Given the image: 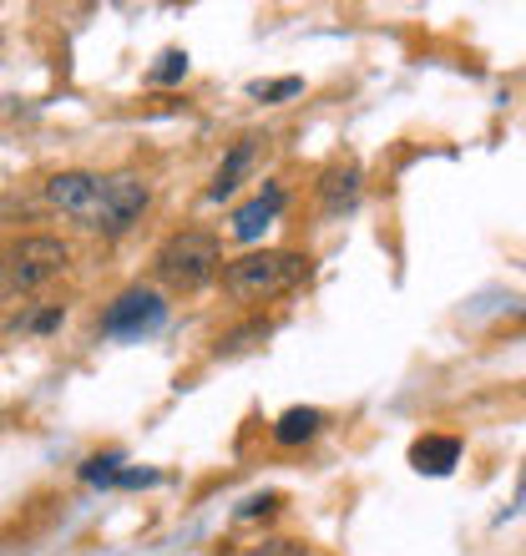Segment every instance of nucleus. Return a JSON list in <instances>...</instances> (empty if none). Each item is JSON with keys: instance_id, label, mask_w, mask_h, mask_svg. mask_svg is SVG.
I'll use <instances>...</instances> for the list:
<instances>
[{"instance_id": "3", "label": "nucleus", "mask_w": 526, "mask_h": 556, "mask_svg": "<svg viewBox=\"0 0 526 556\" xmlns=\"http://www.w3.org/2000/svg\"><path fill=\"white\" fill-rule=\"evenodd\" d=\"M147 203H152L147 177L112 173V177H102V182H97V198H91V207L76 223H82V228H91V233H102V238H122L132 223L147 213Z\"/></svg>"}, {"instance_id": "1", "label": "nucleus", "mask_w": 526, "mask_h": 556, "mask_svg": "<svg viewBox=\"0 0 526 556\" xmlns=\"http://www.w3.org/2000/svg\"><path fill=\"white\" fill-rule=\"evenodd\" d=\"M309 278V258L289 249H263V253H243L234 264L223 268V289L238 304H268L278 293L299 289Z\"/></svg>"}, {"instance_id": "9", "label": "nucleus", "mask_w": 526, "mask_h": 556, "mask_svg": "<svg viewBox=\"0 0 526 556\" xmlns=\"http://www.w3.org/2000/svg\"><path fill=\"white\" fill-rule=\"evenodd\" d=\"M455 460H461V440L455 435H425L410 445V466L421 476H446Z\"/></svg>"}, {"instance_id": "4", "label": "nucleus", "mask_w": 526, "mask_h": 556, "mask_svg": "<svg viewBox=\"0 0 526 556\" xmlns=\"http://www.w3.org/2000/svg\"><path fill=\"white\" fill-rule=\"evenodd\" d=\"M66 264H72V249L61 238H51V233L15 238L11 249H5V299L46 289L51 278L66 274Z\"/></svg>"}, {"instance_id": "8", "label": "nucleus", "mask_w": 526, "mask_h": 556, "mask_svg": "<svg viewBox=\"0 0 526 556\" xmlns=\"http://www.w3.org/2000/svg\"><path fill=\"white\" fill-rule=\"evenodd\" d=\"M97 182H102L97 173H57L46 182V203L61 207V213H72V218H82L91 207V198H97Z\"/></svg>"}, {"instance_id": "5", "label": "nucleus", "mask_w": 526, "mask_h": 556, "mask_svg": "<svg viewBox=\"0 0 526 556\" xmlns=\"http://www.w3.org/2000/svg\"><path fill=\"white\" fill-rule=\"evenodd\" d=\"M162 319H167V304H162L158 289H127L112 299V308L102 314V334L112 339H142L152 334V329H162Z\"/></svg>"}, {"instance_id": "14", "label": "nucleus", "mask_w": 526, "mask_h": 556, "mask_svg": "<svg viewBox=\"0 0 526 556\" xmlns=\"http://www.w3.org/2000/svg\"><path fill=\"white\" fill-rule=\"evenodd\" d=\"M304 91V81L299 76H284V81H274V87H253V97H263V102H284V97H299Z\"/></svg>"}, {"instance_id": "6", "label": "nucleus", "mask_w": 526, "mask_h": 556, "mask_svg": "<svg viewBox=\"0 0 526 556\" xmlns=\"http://www.w3.org/2000/svg\"><path fill=\"white\" fill-rule=\"evenodd\" d=\"M278 207H284V188H278V182H263L249 203L234 213V238H238V243H253V238H263V228L278 218Z\"/></svg>"}, {"instance_id": "12", "label": "nucleus", "mask_w": 526, "mask_h": 556, "mask_svg": "<svg viewBox=\"0 0 526 556\" xmlns=\"http://www.w3.org/2000/svg\"><path fill=\"white\" fill-rule=\"evenodd\" d=\"M122 460L117 455H91L87 466H82V481H91V485H117L122 481Z\"/></svg>"}, {"instance_id": "13", "label": "nucleus", "mask_w": 526, "mask_h": 556, "mask_svg": "<svg viewBox=\"0 0 526 556\" xmlns=\"http://www.w3.org/2000/svg\"><path fill=\"white\" fill-rule=\"evenodd\" d=\"M188 76V51H162V61L152 66V81L167 87V81H183Z\"/></svg>"}, {"instance_id": "10", "label": "nucleus", "mask_w": 526, "mask_h": 556, "mask_svg": "<svg viewBox=\"0 0 526 556\" xmlns=\"http://www.w3.org/2000/svg\"><path fill=\"white\" fill-rule=\"evenodd\" d=\"M253 152H259V137H243V142H234V152L223 157V167L213 173V188H208V198H213V203H223V198H234V188L243 182V173H249Z\"/></svg>"}, {"instance_id": "11", "label": "nucleus", "mask_w": 526, "mask_h": 556, "mask_svg": "<svg viewBox=\"0 0 526 556\" xmlns=\"http://www.w3.org/2000/svg\"><path fill=\"white\" fill-rule=\"evenodd\" d=\"M320 430H324V415H320V410H309V405H293V410L278 415L274 440H278V445H304V440H314Z\"/></svg>"}, {"instance_id": "15", "label": "nucleus", "mask_w": 526, "mask_h": 556, "mask_svg": "<svg viewBox=\"0 0 526 556\" xmlns=\"http://www.w3.org/2000/svg\"><path fill=\"white\" fill-rule=\"evenodd\" d=\"M274 506H278L274 496H253V501H249V506H243V511H238V516H259V511L268 516V511H274Z\"/></svg>"}, {"instance_id": "7", "label": "nucleus", "mask_w": 526, "mask_h": 556, "mask_svg": "<svg viewBox=\"0 0 526 556\" xmlns=\"http://www.w3.org/2000/svg\"><path fill=\"white\" fill-rule=\"evenodd\" d=\"M354 203H360V167H354V162H335V167L320 177L324 218H339V213H350Z\"/></svg>"}, {"instance_id": "2", "label": "nucleus", "mask_w": 526, "mask_h": 556, "mask_svg": "<svg viewBox=\"0 0 526 556\" xmlns=\"http://www.w3.org/2000/svg\"><path fill=\"white\" fill-rule=\"evenodd\" d=\"M158 278L177 293H198L223 274V243L208 228H183L158 249Z\"/></svg>"}]
</instances>
